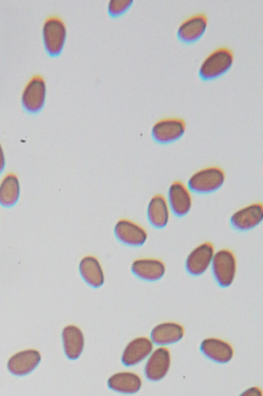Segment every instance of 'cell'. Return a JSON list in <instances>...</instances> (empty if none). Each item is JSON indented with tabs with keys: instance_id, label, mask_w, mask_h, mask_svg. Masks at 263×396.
<instances>
[{
	"instance_id": "2",
	"label": "cell",
	"mask_w": 263,
	"mask_h": 396,
	"mask_svg": "<svg viewBox=\"0 0 263 396\" xmlns=\"http://www.w3.org/2000/svg\"><path fill=\"white\" fill-rule=\"evenodd\" d=\"M225 173L218 167H211L197 171L189 178L188 189L194 193L207 194L216 192L224 185Z\"/></svg>"
},
{
	"instance_id": "6",
	"label": "cell",
	"mask_w": 263,
	"mask_h": 396,
	"mask_svg": "<svg viewBox=\"0 0 263 396\" xmlns=\"http://www.w3.org/2000/svg\"><path fill=\"white\" fill-rule=\"evenodd\" d=\"M47 93L46 82L40 76L32 77L24 88L22 104L27 111L37 112L43 108Z\"/></svg>"
},
{
	"instance_id": "25",
	"label": "cell",
	"mask_w": 263,
	"mask_h": 396,
	"mask_svg": "<svg viewBox=\"0 0 263 396\" xmlns=\"http://www.w3.org/2000/svg\"><path fill=\"white\" fill-rule=\"evenodd\" d=\"M6 167V158L3 146L0 144V173H1Z\"/></svg>"
},
{
	"instance_id": "19",
	"label": "cell",
	"mask_w": 263,
	"mask_h": 396,
	"mask_svg": "<svg viewBox=\"0 0 263 396\" xmlns=\"http://www.w3.org/2000/svg\"><path fill=\"white\" fill-rule=\"evenodd\" d=\"M184 328L173 322H166L156 326L152 332V342L166 346L178 342L184 337Z\"/></svg>"
},
{
	"instance_id": "13",
	"label": "cell",
	"mask_w": 263,
	"mask_h": 396,
	"mask_svg": "<svg viewBox=\"0 0 263 396\" xmlns=\"http://www.w3.org/2000/svg\"><path fill=\"white\" fill-rule=\"evenodd\" d=\"M171 359L167 349L160 348L155 350L147 360L145 373L152 382H158L166 376L170 368Z\"/></svg>"
},
{
	"instance_id": "4",
	"label": "cell",
	"mask_w": 263,
	"mask_h": 396,
	"mask_svg": "<svg viewBox=\"0 0 263 396\" xmlns=\"http://www.w3.org/2000/svg\"><path fill=\"white\" fill-rule=\"evenodd\" d=\"M43 38L47 52L51 55H59L67 38V28L63 21L57 16L47 18L44 23Z\"/></svg>"
},
{
	"instance_id": "14",
	"label": "cell",
	"mask_w": 263,
	"mask_h": 396,
	"mask_svg": "<svg viewBox=\"0 0 263 396\" xmlns=\"http://www.w3.org/2000/svg\"><path fill=\"white\" fill-rule=\"evenodd\" d=\"M208 26V18L204 13L195 14L180 25L177 35L184 43H193L204 34Z\"/></svg>"
},
{
	"instance_id": "22",
	"label": "cell",
	"mask_w": 263,
	"mask_h": 396,
	"mask_svg": "<svg viewBox=\"0 0 263 396\" xmlns=\"http://www.w3.org/2000/svg\"><path fill=\"white\" fill-rule=\"evenodd\" d=\"M20 197V180L13 173H9L0 182V205L11 208L19 202Z\"/></svg>"
},
{
	"instance_id": "11",
	"label": "cell",
	"mask_w": 263,
	"mask_h": 396,
	"mask_svg": "<svg viewBox=\"0 0 263 396\" xmlns=\"http://www.w3.org/2000/svg\"><path fill=\"white\" fill-rule=\"evenodd\" d=\"M169 207L175 216L184 217L192 209V199L188 189L180 181L172 184L169 189Z\"/></svg>"
},
{
	"instance_id": "10",
	"label": "cell",
	"mask_w": 263,
	"mask_h": 396,
	"mask_svg": "<svg viewBox=\"0 0 263 396\" xmlns=\"http://www.w3.org/2000/svg\"><path fill=\"white\" fill-rule=\"evenodd\" d=\"M41 356L38 351L29 349L14 354L8 361V369L16 376H25L39 366Z\"/></svg>"
},
{
	"instance_id": "7",
	"label": "cell",
	"mask_w": 263,
	"mask_h": 396,
	"mask_svg": "<svg viewBox=\"0 0 263 396\" xmlns=\"http://www.w3.org/2000/svg\"><path fill=\"white\" fill-rule=\"evenodd\" d=\"M215 254L213 245L209 243H204L189 253L185 261V269L189 274L200 276L204 274L211 266Z\"/></svg>"
},
{
	"instance_id": "21",
	"label": "cell",
	"mask_w": 263,
	"mask_h": 396,
	"mask_svg": "<svg viewBox=\"0 0 263 396\" xmlns=\"http://www.w3.org/2000/svg\"><path fill=\"white\" fill-rule=\"evenodd\" d=\"M147 216L154 228H163L167 226L170 212L166 198L161 195L153 197L147 205Z\"/></svg>"
},
{
	"instance_id": "24",
	"label": "cell",
	"mask_w": 263,
	"mask_h": 396,
	"mask_svg": "<svg viewBox=\"0 0 263 396\" xmlns=\"http://www.w3.org/2000/svg\"><path fill=\"white\" fill-rule=\"evenodd\" d=\"M240 396H262V391L259 388L253 387L250 389L245 390Z\"/></svg>"
},
{
	"instance_id": "9",
	"label": "cell",
	"mask_w": 263,
	"mask_h": 396,
	"mask_svg": "<svg viewBox=\"0 0 263 396\" xmlns=\"http://www.w3.org/2000/svg\"><path fill=\"white\" fill-rule=\"evenodd\" d=\"M114 235L121 243L134 247L143 245L147 239L146 231L142 227L127 219L117 222Z\"/></svg>"
},
{
	"instance_id": "23",
	"label": "cell",
	"mask_w": 263,
	"mask_h": 396,
	"mask_svg": "<svg viewBox=\"0 0 263 396\" xmlns=\"http://www.w3.org/2000/svg\"><path fill=\"white\" fill-rule=\"evenodd\" d=\"M133 0H111L109 4V12L112 16H120L126 12L131 5Z\"/></svg>"
},
{
	"instance_id": "17",
	"label": "cell",
	"mask_w": 263,
	"mask_h": 396,
	"mask_svg": "<svg viewBox=\"0 0 263 396\" xmlns=\"http://www.w3.org/2000/svg\"><path fill=\"white\" fill-rule=\"evenodd\" d=\"M200 349L205 357L219 364H226L233 357L231 345L216 338L204 340Z\"/></svg>"
},
{
	"instance_id": "20",
	"label": "cell",
	"mask_w": 263,
	"mask_h": 396,
	"mask_svg": "<svg viewBox=\"0 0 263 396\" xmlns=\"http://www.w3.org/2000/svg\"><path fill=\"white\" fill-rule=\"evenodd\" d=\"M109 389L122 394H135L141 390V378L133 373H119L110 377L108 381Z\"/></svg>"
},
{
	"instance_id": "8",
	"label": "cell",
	"mask_w": 263,
	"mask_h": 396,
	"mask_svg": "<svg viewBox=\"0 0 263 396\" xmlns=\"http://www.w3.org/2000/svg\"><path fill=\"white\" fill-rule=\"evenodd\" d=\"M262 219V204H253L236 211L230 219V223L236 230L247 232L259 226Z\"/></svg>"
},
{
	"instance_id": "18",
	"label": "cell",
	"mask_w": 263,
	"mask_h": 396,
	"mask_svg": "<svg viewBox=\"0 0 263 396\" xmlns=\"http://www.w3.org/2000/svg\"><path fill=\"white\" fill-rule=\"evenodd\" d=\"M80 274L85 282L93 288H100L105 282V276L101 263L94 257H85L79 264Z\"/></svg>"
},
{
	"instance_id": "16",
	"label": "cell",
	"mask_w": 263,
	"mask_h": 396,
	"mask_svg": "<svg viewBox=\"0 0 263 396\" xmlns=\"http://www.w3.org/2000/svg\"><path fill=\"white\" fill-rule=\"evenodd\" d=\"M62 340L66 356L71 360L78 359L85 348V337L81 330L75 325L65 327Z\"/></svg>"
},
{
	"instance_id": "15",
	"label": "cell",
	"mask_w": 263,
	"mask_h": 396,
	"mask_svg": "<svg viewBox=\"0 0 263 396\" xmlns=\"http://www.w3.org/2000/svg\"><path fill=\"white\" fill-rule=\"evenodd\" d=\"M153 350L152 341L147 337H137L131 341L122 354V363L127 367L135 366L150 356Z\"/></svg>"
},
{
	"instance_id": "12",
	"label": "cell",
	"mask_w": 263,
	"mask_h": 396,
	"mask_svg": "<svg viewBox=\"0 0 263 396\" xmlns=\"http://www.w3.org/2000/svg\"><path fill=\"white\" fill-rule=\"evenodd\" d=\"M131 272L145 281L156 282L166 274V267L162 261L157 259H139L133 262Z\"/></svg>"
},
{
	"instance_id": "1",
	"label": "cell",
	"mask_w": 263,
	"mask_h": 396,
	"mask_svg": "<svg viewBox=\"0 0 263 396\" xmlns=\"http://www.w3.org/2000/svg\"><path fill=\"white\" fill-rule=\"evenodd\" d=\"M234 62L233 52L228 47L215 50L207 57L200 69V76L208 81L224 76L232 68Z\"/></svg>"
},
{
	"instance_id": "5",
	"label": "cell",
	"mask_w": 263,
	"mask_h": 396,
	"mask_svg": "<svg viewBox=\"0 0 263 396\" xmlns=\"http://www.w3.org/2000/svg\"><path fill=\"white\" fill-rule=\"evenodd\" d=\"M185 130L186 123L183 119L167 118L154 124L152 135L156 142L166 144L182 138Z\"/></svg>"
},
{
	"instance_id": "3",
	"label": "cell",
	"mask_w": 263,
	"mask_h": 396,
	"mask_svg": "<svg viewBox=\"0 0 263 396\" xmlns=\"http://www.w3.org/2000/svg\"><path fill=\"white\" fill-rule=\"evenodd\" d=\"M211 267L213 276L221 287L227 288L233 284L236 275V260L231 251L221 250L214 254Z\"/></svg>"
}]
</instances>
